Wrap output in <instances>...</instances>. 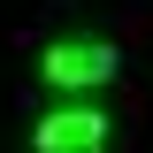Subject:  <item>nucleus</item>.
<instances>
[{
  "label": "nucleus",
  "instance_id": "obj_1",
  "mask_svg": "<svg viewBox=\"0 0 153 153\" xmlns=\"http://www.w3.org/2000/svg\"><path fill=\"white\" fill-rule=\"evenodd\" d=\"M38 76H46L54 92H92V84L115 76V46L107 38H54L46 61H38Z\"/></svg>",
  "mask_w": 153,
  "mask_h": 153
},
{
  "label": "nucleus",
  "instance_id": "obj_2",
  "mask_svg": "<svg viewBox=\"0 0 153 153\" xmlns=\"http://www.w3.org/2000/svg\"><path fill=\"white\" fill-rule=\"evenodd\" d=\"M31 146L38 153H100V146H107V115H100V107H54L31 130Z\"/></svg>",
  "mask_w": 153,
  "mask_h": 153
}]
</instances>
